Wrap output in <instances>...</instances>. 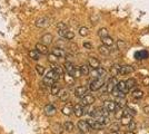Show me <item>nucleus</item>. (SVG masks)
Segmentation results:
<instances>
[{
	"instance_id": "15",
	"label": "nucleus",
	"mask_w": 149,
	"mask_h": 134,
	"mask_svg": "<svg viewBox=\"0 0 149 134\" xmlns=\"http://www.w3.org/2000/svg\"><path fill=\"white\" fill-rule=\"evenodd\" d=\"M135 58L138 60H143V59H147L149 58V53L147 51H139L135 53Z\"/></svg>"
},
{
	"instance_id": "21",
	"label": "nucleus",
	"mask_w": 149,
	"mask_h": 134,
	"mask_svg": "<svg viewBox=\"0 0 149 134\" xmlns=\"http://www.w3.org/2000/svg\"><path fill=\"white\" fill-rule=\"evenodd\" d=\"M62 114L63 115H67V116H69V115H71L72 113H74V106L71 105V104H67L66 106H63L61 109Z\"/></svg>"
},
{
	"instance_id": "48",
	"label": "nucleus",
	"mask_w": 149,
	"mask_h": 134,
	"mask_svg": "<svg viewBox=\"0 0 149 134\" xmlns=\"http://www.w3.org/2000/svg\"><path fill=\"white\" fill-rule=\"evenodd\" d=\"M57 29L58 30H66L67 29V25L65 22H59V24H57Z\"/></svg>"
},
{
	"instance_id": "2",
	"label": "nucleus",
	"mask_w": 149,
	"mask_h": 134,
	"mask_svg": "<svg viewBox=\"0 0 149 134\" xmlns=\"http://www.w3.org/2000/svg\"><path fill=\"white\" fill-rule=\"evenodd\" d=\"M104 85H105L104 78H93V81L89 83V89L93 91V92H96V91H99Z\"/></svg>"
},
{
	"instance_id": "30",
	"label": "nucleus",
	"mask_w": 149,
	"mask_h": 134,
	"mask_svg": "<svg viewBox=\"0 0 149 134\" xmlns=\"http://www.w3.org/2000/svg\"><path fill=\"white\" fill-rule=\"evenodd\" d=\"M101 41H102V45H106V46H108V47H110L112 45L115 44V40L111 38V37H105V38L101 39Z\"/></svg>"
},
{
	"instance_id": "51",
	"label": "nucleus",
	"mask_w": 149,
	"mask_h": 134,
	"mask_svg": "<svg viewBox=\"0 0 149 134\" xmlns=\"http://www.w3.org/2000/svg\"><path fill=\"white\" fill-rule=\"evenodd\" d=\"M143 113H145V114H149V105H146V106H143Z\"/></svg>"
},
{
	"instance_id": "3",
	"label": "nucleus",
	"mask_w": 149,
	"mask_h": 134,
	"mask_svg": "<svg viewBox=\"0 0 149 134\" xmlns=\"http://www.w3.org/2000/svg\"><path fill=\"white\" fill-rule=\"evenodd\" d=\"M63 68L66 70V73L70 75V76H72L74 78V75H76V69H77V67L74 66L71 62H66L65 65H63Z\"/></svg>"
},
{
	"instance_id": "10",
	"label": "nucleus",
	"mask_w": 149,
	"mask_h": 134,
	"mask_svg": "<svg viewBox=\"0 0 149 134\" xmlns=\"http://www.w3.org/2000/svg\"><path fill=\"white\" fill-rule=\"evenodd\" d=\"M88 94V89L85 86H78L77 88L74 89V95L79 98H82Z\"/></svg>"
},
{
	"instance_id": "12",
	"label": "nucleus",
	"mask_w": 149,
	"mask_h": 134,
	"mask_svg": "<svg viewBox=\"0 0 149 134\" xmlns=\"http://www.w3.org/2000/svg\"><path fill=\"white\" fill-rule=\"evenodd\" d=\"M116 88L118 89L120 93L125 94V95L129 92V89H128L127 85H126V82H124V81H119L118 84H117V86H116Z\"/></svg>"
},
{
	"instance_id": "40",
	"label": "nucleus",
	"mask_w": 149,
	"mask_h": 134,
	"mask_svg": "<svg viewBox=\"0 0 149 134\" xmlns=\"http://www.w3.org/2000/svg\"><path fill=\"white\" fill-rule=\"evenodd\" d=\"M88 34H89V29L87 27H80V29H79V35L80 36L85 37V36H87Z\"/></svg>"
},
{
	"instance_id": "25",
	"label": "nucleus",
	"mask_w": 149,
	"mask_h": 134,
	"mask_svg": "<svg viewBox=\"0 0 149 134\" xmlns=\"http://www.w3.org/2000/svg\"><path fill=\"white\" fill-rule=\"evenodd\" d=\"M98 51H99L101 55H104V56H108V55L110 54L109 47L106 46V45H100L99 47H98Z\"/></svg>"
},
{
	"instance_id": "27",
	"label": "nucleus",
	"mask_w": 149,
	"mask_h": 134,
	"mask_svg": "<svg viewBox=\"0 0 149 134\" xmlns=\"http://www.w3.org/2000/svg\"><path fill=\"white\" fill-rule=\"evenodd\" d=\"M136 114H137V112L134 109H131V107H126V109H124V116L134 117Z\"/></svg>"
},
{
	"instance_id": "33",
	"label": "nucleus",
	"mask_w": 149,
	"mask_h": 134,
	"mask_svg": "<svg viewBox=\"0 0 149 134\" xmlns=\"http://www.w3.org/2000/svg\"><path fill=\"white\" fill-rule=\"evenodd\" d=\"M108 35H109V32H108L107 28H100L99 30H98V36L101 39L105 38V37H108Z\"/></svg>"
},
{
	"instance_id": "41",
	"label": "nucleus",
	"mask_w": 149,
	"mask_h": 134,
	"mask_svg": "<svg viewBox=\"0 0 149 134\" xmlns=\"http://www.w3.org/2000/svg\"><path fill=\"white\" fill-rule=\"evenodd\" d=\"M45 67L44 66H41V65H37L36 66V72H37V74L38 75H40V76H42L45 74Z\"/></svg>"
},
{
	"instance_id": "20",
	"label": "nucleus",
	"mask_w": 149,
	"mask_h": 134,
	"mask_svg": "<svg viewBox=\"0 0 149 134\" xmlns=\"http://www.w3.org/2000/svg\"><path fill=\"white\" fill-rule=\"evenodd\" d=\"M51 130H52V132H54L55 134H61L62 132L65 131L63 125L59 124V123H55V124L51 126Z\"/></svg>"
},
{
	"instance_id": "22",
	"label": "nucleus",
	"mask_w": 149,
	"mask_h": 134,
	"mask_svg": "<svg viewBox=\"0 0 149 134\" xmlns=\"http://www.w3.org/2000/svg\"><path fill=\"white\" fill-rule=\"evenodd\" d=\"M131 97L135 98V100H141L143 97V92L139 88L134 89V91L131 92Z\"/></svg>"
},
{
	"instance_id": "46",
	"label": "nucleus",
	"mask_w": 149,
	"mask_h": 134,
	"mask_svg": "<svg viewBox=\"0 0 149 134\" xmlns=\"http://www.w3.org/2000/svg\"><path fill=\"white\" fill-rule=\"evenodd\" d=\"M128 128H129V131H130V132H135V131H136L137 124H136V122L134 121V120H132V121L129 123V125H128Z\"/></svg>"
},
{
	"instance_id": "36",
	"label": "nucleus",
	"mask_w": 149,
	"mask_h": 134,
	"mask_svg": "<svg viewBox=\"0 0 149 134\" xmlns=\"http://www.w3.org/2000/svg\"><path fill=\"white\" fill-rule=\"evenodd\" d=\"M131 121H132V117H130V116H123V119L120 120L121 125H124V126H128Z\"/></svg>"
},
{
	"instance_id": "5",
	"label": "nucleus",
	"mask_w": 149,
	"mask_h": 134,
	"mask_svg": "<svg viewBox=\"0 0 149 134\" xmlns=\"http://www.w3.org/2000/svg\"><path fill=\"white\" fill-rule=\"evenodd\" d=\"M44 112H45V114L47 115V116H54V115L56 114V112H57V107L54 105V104L49 103V104H47V105L45 106Z\"/></svg>"
},
{
	"instance_id": "13",
	"label": "nucleus",
	"mask_w": 149,
	"mask_h": 134,
	"mask_svg": "<svg viewBox=\"0 0 149 134\" xmlns=\"http://www.w3.org/2000/svg\"><path fill=\"white\" fill-rule=\"evenodd\" d=\"M132 72H134V68L131 67L130 65H123L119 68V74H121V75H128Z\"/></svg>"
},
{
	"instance_id": "53",
	"label": "nucleus",
	"mask_w": 149,
	"mask_h": 134,
	"mask_svg": "<svg viewBox=\"0 0 149 134\" xmlns=\"http://www.w3.org/2000/svg\"><path fill=\"white\" fill-rule=\"evenodd\" d=\"M108 134H118V132H110V133H108Z\"/></svg>"
},
{
	"instance_id": "14",
	"label": "nucleus",
	"mask_w": 149,
	"mask_h": 134,
	"mask_svg": "<svg viewBox=\"0 0 149 134\" xmlns=\"http://www.w3.org/2000/svg\"><path fill=\"white\" fill-rule=\"evenodd\" d=\"M36 51L40 55H47L48 54V46L41 44V43H38V44H36Z\"/></svg>"
},
{
	"instance_id": "39",
	"label": "nucleus",
	"mask_w": 149,
	"mask_h": 134,
	"mask_svg": "<svg viewBox=\"0 0 149 134\" xmlns=\"http://www.w3.org/2000/svg\"><path fill=\"white\" fill-rule=\"evenodd\" d=\"M117 47H118V49H120V51H124L125 48L127 47V44L125 43V40L119 39L118 41H117Z\"/></svg>"
},
{
	"instance_id": "6",
	"label": "nucleus",
	"mask_w": 149,
	"mask_h": 134,
	"mask_svg": "<svg viewBox=\"0 0 149 134\" xmlns=\"http://www.w3.org/2000/svg\"><path fill=\"white\" fill-rule=\"evenodd\" d=\"M50 25V20L47 17H40L39 19L36 20V26L38 28H47Z\"/></svg>"
},
{
	"instance_id": "47",
	"label": "nucleus",
	"mask_w": 149,
	"mask_h": 134,
	"mask_svg": "<svg viewBox=\"0 0 149 134\" xmlns=\"http://www.w3.org/2000/svg\"><path fill=\"white\" fill-rule=\"evenodd\" d=\"M74 34L72 32H70V30H67L66 32V35H65V39H68V40H71V39H74Z\"/></svg>"
},
{
	"instance_id": "43",
	"label": "nucleus",
	"mask_w": 149,
	"mask_h": 134,
	"mask_svg": "<svg viewBox=\"0 0 149 134\" xmlns=\"http://www.w3.org/2000/svg\"><path fill=\"white\" fill-rule=\"evenodd\" d=\"M58 59H59V58L57 57V56H55L52 53H51V54H48V60H49L50 63L55 64V63H57V62H58Z\"/></svg>"
},
{
	"instance_id": "19",
	"label": "nucleus",
	"mask_w": 149,
	"mask_h": 134,
	"mask_svg": "<svg viewBox=\"0 0 149 134\" xmlns=\"http://www.w3.org/2000/svg\"><path fill=\"white\" fill-rule=\"evenodd\" d=\"M116 104H117V107L120 109H126L127 107V100L125 97H116Z\"/></svg>"
},
{
	"instance_id": "9",
	"label": "nucleus",
	"mask_w": 149,
	"mask_h": 134,
	"mask_svg": "<svg viewBox=\"0 0 149 134\" xmlns=\"http://www.w3.org/2000/svg\"><path fill=\"white\" fill-rule=\"evenodd\" d=\"M104 107H105L108 112L112 113V112H115L116 109H117V104H116L115 101H105V102H104Z\"/></svg>"
},
{
	"instance_id": "17",
	"label": "nucleus",
	"mask_w": 149,
	"mask_h": 134,
	"mask_svg": "<svg viewBox=\"0 0 149 134\" xmlns=\"http://www.w3.org/2000/svg\"><path fill=\"white\" fill-rule=\"evenodd\" d=\"M52 54L57 56L58 58H63L66 57V51H63L62 48H59V47H55V48H52Z\"/></svg>"
},
{
	"instance_id": "11",
	"label": "nucleus",
	"mask_w": 149,
	"mask_h": 134,
	"mask_svg": "<svg viewBox=\"0 0 149 134\" xmlns=\"http://www.w3.org/2000/svg\"><path fill=\"white\" fill-rule=\"evenodd\" d=\"M52 40H54V37H52L51 34H45L44 36H41V38H40V43L48 46L52 43Z\"/></svg>"
},
{
	"instance_id": "49",
	"label": "nucleus",
	"mask_w": 149,
	"mask_h": 134,
	"mask_svg": "<svg viewBox=\"0 0 149 134\" xmlns=\"http://www.w3.org/2000/svg\"><path fill=\"white\" fill-rule=\"evenodd\" d=\"M143 84L145 86H148L149 85V76H145L143 79Z\"/></svg>"
},
{
	"instance_id": "23",
	"label": "nucleus",
	"mask_w": 149,
	"mask_h": 134,
	"mask_svg": "<svg viewBox=\"0 0 149 134\" xmlns=\"http://www.w3.org/2000/svg\"><path fill=\"white\" fill-rule=\"evenodd\" d=\"M46 76L51 78V79H54L55 82H57V81H59V79H60V75H59L55 69L49 70V72L47 73V75H46Z\"/></svg>"
},
{
	"instance_id": "32",
	"label": "nucleus",
	"mask_w": 149,
	"mask_h": 134,
	"mask_svg": "<svg viewBox=\"0 0 149 134\" xmlns=\"http://www.w3.org/2000/svg\"><path fill=\"white\" fill-rule=\"evenodd\" d=\"M60 91H61V88H60V86L58 85V84H55V85H52L51 86V89H50V93L52 94V95H58L59 93H60Z\"/></svg>"
},
{
	"instance_id": "31",
	"label": "nucleus",
	"mask_w": 149,
	"mask_h": 134,
	"mask_svg": "<svg viewBox=\"0 0 149 134\" xmlns=\"http://www.w3.org/2000/svg\"><path fill=\"white\" fill-rule=\"evenodd\" d=\"M119 68H120V65L115 64L113 66H111L110 68V73H111V77H116L119 74Z\"/></svg>"
},
{
	"instance_id": "34",
	"label": "nucleus",
	"mask_w": 149,
	"mask_h": 134,
	"mask_svg": "<svg viewBox=\"0 0 149 134\" xmlns=\"http://www.w3.org/2000/svg\"><path fill=\"white\" fill-rule=\"evenodd\" d=\"M113 113H115V117H116L117 120H121L123 116H124V109H120V107H117Z\"/></svg>"
},
{
	"instance_id": "1",
	"label": "nucleus",
	"mask_w": 149,
	"mask_h": 134,
	"mask_svg": "<svg viewBox=\"0 0 149 134\" xmlns=\"http://www.w3.org/2000/svg\"><path fill=\"white\" fill-rule=\"evenodd\" d=\"M117 84H118V82H117L116 77H110L109 81L104 85V87H105L104 91H105L106 93H108V94H111L112 92H113V89L116 88Z\"/></svg>"
},
{
	"instance_id": "54",
	"label": "nucleus",
	"mask_w": 149,
	"mask_h": 134,
	"mask_svg": "<svg viewBox=\"0 0 149 134\" xmlns=\"http://www.w3.org/2000/svg\"><path fill=\"white\" fill-rule=\"evenodd\" d=\"M77 134H86V133H85V132H81V131H80V132H78Z\"/></svg>"
},
{
	"instance_id": "38",
	"label": "nucleus",
	"mask_w": 149,
	"mask_h": 134,
	"mask_svg": "<svg viewBox=\"0 0 149 134\" xmlns=\"http://www.w3.org/2000/svg\"><path fill=\"white\" fill-rule=\"evenodd\" d=\"M97 75H98V78H104L105 77V75H106V69L104 68V67H98L97 68Z\"/></svg>"
},
{
	"instance_id": "7",
	"label": "nucleus",
	"mask_w": 149,
	"mask_h": 134,
	"mask_svg": "<svg viewBox=\"0 0 149 134\" xmlns=\"http://www.w3.org/2000/svg\"><path fill=\"white\" fill-rule=\"evenodd\" d=\"M93 103H95V96L93 95L87 94L85 97L81 98V105L82 106H90V105H93Z\"/></svg>"
},
{
	"instance_id": "26",
	"label": "nucleus",
	"mask_w": 149,
	"mask_h": 134,
	"mask_svg": "<svg viewBox=\"0 0 149 134\" xmlns=\"http://www.w3.org/2000/svg\"><path fill=\"white\" fill-rule=\"evenodd\" d=\"M79 69H80L81 76H87V75H89V74H90V69H89L88 65H86V64L79 66Z\"/></svg>"
},
{
	"instance_id": "18",
	"label": "nucleus",
	"mask_w": 149,
	"mask_h": 134,
	"mask_svg": "<svg viewBox=\"0 0 149 134\" xmlns=\"http://www.w3.org/2000/svg\"><path fill=\"white\" fill-rule=\"evenodd\" d=\"M74 114L77 116V117H81L84 114V106L81 104H76L74 106Z\"/></svg>"
},
{
	"instance_id": "4",
	"label": "nucleus",
	"mask_w": 149,
	"mask_h": 134,
	"mask_svg": "<svg viewBox=\"0 0 149 134\" xmlns=\"http://www.w3.org/2000/svg\"><path fill=\"white\" fill-rule=\"evenodd\" d=\"M88 124H89V126L91 130H95V131H100V130H102V128H105V125L104 124H101L99 122L97 121V120H95V119H89L87 120Z\"/></svg>"
},
{
	"instance_id": "24",
	"label": "nucleus",
	"mask_w": 149,
	"mask_h": 134,
	"mask_svg": "<svg viewBox=\"0 0 149 134\" xmlns=\"http://www.w3.org/2000/svg\"><path fill=\"white\" fill-rule=\"evenodd\" d=\"M58 97H59V100H60V101L66 102V101L69 98V92L67 91V89H61V91H60V93L58 94Z\"/></svg>"
},
{
	"instance_id": "45",
	"label": "nucleus",
	"mask_w": 149,
	"mask_h": 134,
	"mask_svg": "<svg viewBox=\"0 0 149 134\" xmlns=\"http://www.w3.org/2000/svg\"><path fill=\"white\" fill-rule=\"evenodd\" d=\"M65 81H66V83H68L69 85H74V78L72 76L68 75V74L65 76Z\"/></svg>"
},
{
	"instance_id": "44",
	"label": "nucleus",
	"mask_w": 149,
	"mask_h": 134,
	"mask_svg": "<svg viewBox=\"0 0 149 134\" xmlns=\"http://www.w3.org/2000/svg\"><path fill=\"white\" fill-rule=\"evenodd\" d=\"M119 128H120V125L118 123H112L111 125L109 126V130H110V132H118Z\"/></svg>"
},
{
	"instance_id": "28",
	"label": "nucleus",
	"mask_w": 149,
	"mask_h": 134,
	"mask_svg": "<svg viewBox=\"0 0 149 134\" xmlns=\"http://www.w3.org/2000/svg\"><path fill=\"white\" fill-rule=\"evenodd\" d=\"M63 128H65V131H67V132H72L74 128V123L70 121H66L63 123Z\"/></svg>"
},
{
	"instance_id": "8",
	"label": "nucleus",
	"mask_w": 149,
	"mask_h": 134,
	"mask_svg": "<svg viewBox=\"0 0 149 134\" xmlns=\"http://www.w3.org/2000/svg\"><path fill=\"white\" fill-rule=\"evenodd\" d=\"M77 126H78V128L80 130L81 132H85V133H87V132H89V131H91V128H90V126H89L87 120H86V121H85V120L79 121L78 122V124H77Z\"/></svg>"
},
{
	"instance_id": "16",
	"label": "nucleus",
	"mask_w": 149,
	"mask_h": 134,
	"mask_svg": "<svg viewBox=\"0 0 149 134\" xmlns=\"http://www.w3.org/2000/svg\"><path fill=\"white\" fill-rule=\"evenodd\" d=\"M88 65L90 67H93V69H97L100 67V62L96 57H89L88 58Z\"/></svg>"
},
{
	"instance_id": "52",
	"label": "nucleus",
	"mask_w": 149,
	"mask_h": 134,
	"mask_svg": "<svg viewBox=\"0 0 149 134\" xmlns=\"http://www.w3.org/2000/svg\"><path fill=\"white\" fill-rule=\"evenodd\" d=\"M125 134H135V132H130V131H127V132H125Z\"/></svg>"
},
{
	"instance_id": "37",
	"label": "nucleus",
	"mask_w": 149,
	"mask_h": 134,
	"mask_svg": "<svg viewBox=\"0 0 149 134\" xmlns=\"http://www.w3.org/2000/svg\"><path fill=\"white\" fill-rule=\"evenodd\" d=\"M42 83H44L45 85H47V86H52V85H55V84H56V82H55L54 79L49 78V77L45 76L44 79H42Z\"/></svg>"
},
{
	"instance_id": "50",
	"label": "nucleus",
	"mask_w": 149,
	"mask_h": 134,
	"mask_svg": "<svg viewBox=\"0 0 149 134\" xmlns=\"http://www.w3.org/2000/svg\"><path fill=\"white\" fill-rule=\"evenodd\" d=\"M84 47L86 49H91L93 48V45L90 44V43H88V41H86V43H84Z\"/></svg>"
},
{
	"instance_id": "42",
	"label": "nucleus",
	"mask_w": 149,
	"mask_h": 134,
	"mask_svg": "<svg viewBox=\"0 0 149 134\" xmlns=\"http://www.w3.org/2000/svg\"><path fill=\"white\" fill-rule=\"evenodd\" d=\"M52 69L56 70V72L59 74V75H60V76H62V75H63V73H65V70H63L65 68H63L62 66H60V65H56V66H55Z\"/></svg>"
},
{
	"instance_id": "29",
	"label": "nucleus",
	"mask_w": 149,
	"mask_h": 134,
	"mask_svg": "<svg viewBox=\"0 0 149 134\" xmlns=\"http://www.w3.org/2000/svg\"><path fill=\"white\" fill-rule=\"evenodd\" d=\"M126 85H127L128 89L130 91V89H132L137 85V81L135 79V78H129V79L126 81Z\"/></svg>"
},
{
	"instance_id": "35",
	"label": "nucleus",
	"mask_w": 149,
	"mask_h": 134,
	"mask_svg": "<svg viewBox=\"0 0 149 134\" xmlns=\"http://www.w3.org/2000/svg\"><path fill=\"white\" fill-rule=\"evenodd\" d=\"M29 57H30L31 59H33V60H38V59L40 58V54H39L36 49H33V51H29Z\"/></svg>"
}]
</instances>
